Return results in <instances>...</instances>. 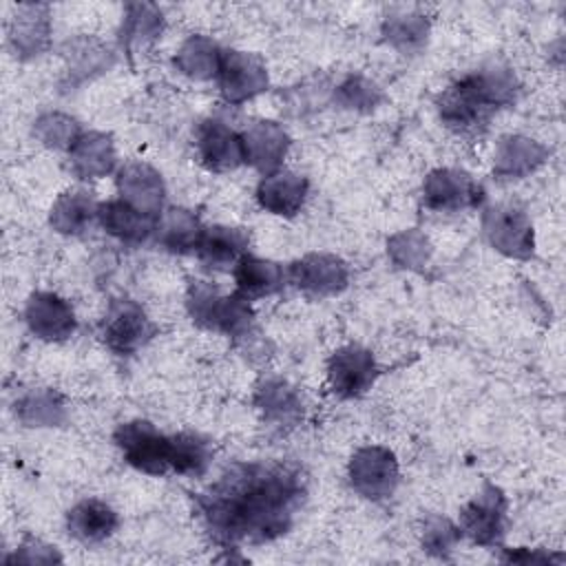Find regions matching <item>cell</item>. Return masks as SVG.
I'll return each mask as SVG.
<instances>
[{
	"mask_svg": "<svg viewBox=\"0 0 566 566\" xmlns=\"http://www.w3.org/2000/svg\"><path fill=\"white\" fill-rule=\"evenodd\" d=\"M24 321L29 329L42 340H64L75 329V316L71 305L53 292L31 294Z\"/></svg>",
	"mask_w": 566,
	"mask_h": 566,
	"instance_id": "cell-14",
	"label": "cell"
},
{
	"mask_svg": "<svg viewBox=\"0 0 566 566\" xmlns=\"http://www.w3.org/2000/svg\"><path fill=\"white\" fill-rule=\"evenodd\" d=\"M97 208L99 203H95L88 192H64L51 210V226L62 234H80L97 219Z\"/></svg>",
	"mask_w": 566,
	"mask_h": 566,
	"instance_id": "cell-24",
	"label": "cell"
},
{
	"mask_svg": "<svg viewBox=\"0 0 566 566\" xmlns=\"http://www.w3.org/2000/svg\"><path fill=\"white\" fill-rule=\"evenodd\" d=\"M219 91L226 102L241 104L268 86V73L261 60L245 51H221L219 57Z\"/></svg>",
	"mask_w": 566,
	"mask_h": 566,
	"instance_id": "cell-7",
	"label": "cell"
},
{
	"mask_svg": "<svg viewBox=\"0 0 566 566\" xmlns=\"http://www.w3.org/2000/svg\"><path fill=\"white\" fill-rule=\"evenodd\" d=\"M307 195V179L290 172L276 170L265 175L256 188V199L263 210L281 217H294L305 201Z\"/></svg>",
	"mask_w": 566,
	"mask_h": 566,
	"instance_id": "cell-20",
	"label": "cell"
},
{
	"mask_svg": "<svg viewBox=\"0 0 566 566\" xmlns=\"http://www.w3.org/2000/svg\"><path fill=\"white\" fill-rule=\"evenodd\" d=\"M201 232H203V226L199 223V219L184 208H170L164 217H159V223H157L159 243L175 254L195 252L199 245Z\"/></svg>",
	"mask_w": 566,
	"mask_h": 566,
	"instance_id": "cell-23",
	"label": "cell"
},
{
	"mask_svg": "<svg viewBox=\"0 0 566 566\" xmlns=\"http://www.w3.org/2000/svg\"><path fill=\"white\" fill-rule=\"evenodd\" d=\"M256 405L268 420L287 422L301 413V398L283 380H268L256 391Z\"/></svg>",
	"mask_w": 566,
	"mask_h": 566,
	"instance_id": "cell-27",
	"label": "cell"
},
{
	"mask_svg": "<svg viewBox=\"0 0 566 566\" xmlns=\"http://www.w3.org/2000/svg\"><path fill=\"white\" fill-rule=\"evenodd\" d=\"M287 283L312 294L329 296L345 290L349 281V270L343 259L334 254H307L285 268Z\"/></svg>",
	"mask_w": 566,
	"mask_h": 566,
	"instance_id": "cell-10",
	"label": "cell"
},
{
	"mask_svg": "<svg viewBox=\"0 0 566 566\" xmlns=\"http://www.w3.org/2000/svg\"><path fill=\"white\" fill-rule=\"evenodd\" d=\"M241 139L245 164H252L259 172H263V177L279 170L290 146L287 133L274 122L252 124L241 133Z\"/></svg>",
	"mask_w": 566,
	"mask_h": 566,
	"instance_id": "cell-15",
	"label": "cell"
},
{
	"mask_svg": "<svg viewBox=\"0 0 566 566\" xmlns=\"http://www.w3.org/2000/svg\"><path fill=\"white\" fill-rule=\"evenodd\" d=\"M546 150L539 148L533 139H524V137H509L502 142L500 153H497V172L502 175H524L528 170H533L542 159H544Z\"/></svg>",
	"mask_w": 566,
	"mask_h": 566,
	"instance_id": "cell-28",
	"label": "cell"
},
{
	"mask_svg": "<svg viewBox=\"0 0 566 566\" xmlns=\"http://www.w3.org/2000/svg\"><path fill=\"white\" fill-rule=\"evenodd\" d=\"M248 234L232 226H210L203 228L195 254L208 270H230L248 254Z\"/></svg>",
	"mask_w": 566,
	"mask_h": 566,
	"instance_id": "cell-17",
	"label": "cell"
},
{
	"mask_svg": "<svg viewBox=\"0 0 566 566\" xmlns=\"http://www.w3.org/2000/svg\"><path fill=\"white\" fill-rule=\"evenodd\" d=\"M115 444L124 460L148 475H164L170 471V436H164L148 420H130L115 429Z\"/></svg>",
	"mask_w": 566,
	"mask_h": 566,
	"instance_id": "cell-4",
	"label": "cell"
},
{
	"mask_svg": "<svg viewBox=\"0 0 566 566\" xmlns=\"http://www.w3.org/2000/svg\"><path fill=\"white\" fill-rule=\"evenodd\" d=\"M212 460V447L199 433L170 436V471L179 475H201Z\"/></svg>",
	"mask_w": 566,
	"mask_h": 566,
	"instance_id": "cell-25",
	"label": "cell"
},
{
	"mask_svg": "<svg viewBox=\"0 0 566 566\" xmlns=\"http://www.w3.org/2000/svg\"><path fill=\"white\" fill-rule=\"evenodd\" d=\"M97 221L115 239L124 243H142L157 230L159 217H150L124 199H113L99 203Z\"/></svg>",
	"mask_w": 566,
	"mask_h": 566,
	"instance_id": "cell-18",
	"label": "cell"
},
{
	"mask_svg": "<svg viewBox=\"0 0 566 566\" xmlns=\"http://www.w3.org/2000/svg\"><path fill=\"white\" fill-rule=\"evenodd\" d=\"M460 535H462V531L458 526H453L449 520H444V517H429L424 522L422 544H424V548L429 553L442 555V553H447L458 542Z\"/></svg>",
	"mask_w": 566,
	"mask_h": 566,
	"instance_id": "cell-32",
	"label": "cell"
},
{
	"mask_svg": "<svg viewBox=\"0 0 566 566\" xmlns=\"http://www.w3.org/2000/svg\"><path fill=\"white\" fill-rule=\"evenodd\" d=\"M504 520L506 497L497 486L486 482L482 491L460 511V531L475 544L493 546L504 533Z\"/></svg>",
	"mask_w": 566,
	"mask_h": 566,
	"instance_id": "cell-8",
	"label": "cell"
},
{
	"mask_svg": "<svg viewBox=\"0 0 566 566\" xmlns=\"http://www.w3.org/2000/svg\"><path fill=\"white\" fill-rule=\"evenodd\" d=\"M387 38L391 42H398V38L405 42L402 46H409L413 42H422V35L427 33V27L422 20H418V15H402L398 20H389L387 22Z\"/></svg>",
	"mask_w": 566,
	"mask_h": 566,
	"instance_id": "cell-34",
	"label": "cell"
},
{
	"mask_svg": "<svg viewBox=\"0 0 566 566\" xmlns=\"http://www.w3.org/2000/svg\"><path fill=\"white\" fill-rule=\"evenodd\" d=\"M424 206L431 210L455 212L462 208L478 206L484 199V190L467 172L440 168L429 172L422 186Z\"/></svg>",
	"mask_w": 566,
	"mask_h": 566,
	"instance_id": "cell-11",
	"label": "cell"
},
{
	"mask_svg": "<svg viewBox=\"0 0 566 566\" xmlns=\"http://www.w3.org/2000/svg\"><path fill=\"white\" fill-rule=\"evenodd\" d=\"M515 97V77L509 69L489 66L453 82L438 102L442 122L455 133L469 135L486 128L491 115Z\"/></svg>",
	"mask_w": 566,
	"mask_h": 566,
	"instance_id": "cell-2",
	"label": "cell"
},
{
	"mask_svg": "<svg viewBox=\"0 0 566 566\" xmlns=\"http://www.w3.org/2000/svg\"><path fill=\"white\" fill-rule=\"evenodd\" d=\"M71 168L82 179L104 177L115 166V148L106 133H80L69 148Z\"/></svg>",
	"mask_w": 566,
	"mask_h": 566,
	"instance_id": "cell-22",
	"label": "cell"
},
{
	"mask_svg": "<svg viewBox=\"0 0 566 566\" xmlns=\"http://www.w3.org/2000/svg\"><path fill=\"white\" fill-rule=\"evenodd\" d=\"M192 321L206 329L239 336L250 327L252 310L250 303L239 294H221L206 281H192L186 296Z\"/></svg>",
	"mask_w": 566,
	"mask_h": 566,
	"instance_id": "cell-3",
	"label": "cell"
},
{
	"mask_svg": "<svg viewBox=\"0 0 566 566\" xmlns=\"http://www.w3.org/2000/svg\"><path fill=\"white\" fill-rule=\"evenodd\" d=\"M352 486L369 500H385L398 484V462L385 447L358 449L349 462Z\"/></svg>",
	"mask_w": 566,
	"mask_h": 566,
	"instance_id": "cell-6",
	"label": "cell"
},
{
	"mask_svg": "<svg viewBox=\"0 0 566 566\" xmlns=\"http://www.w3.org/2000/svg\"><path fill=\"white\" fill-rule=\"evenodd\" d=\"M119 524L117 513L102 500L86 497L77 502L66 515L69 535L82 544H99L115 533Z\"/></svg>",
	"mask_w": 566,
	"mask_h": 566,
	"instance_id": "cell-21",
	"label": "cell"
},
{
	"mask_svg": "<svg viewBox=\"0 0 566 566\" xmlns=\"http://www.w3.org/2000/svg\"><path fill=\"white\" fill-rule=\"evenodd\" d=\"M197 153L201 164L212 172L234 170L245 164L241 135L219 119H206L199 124Z\"/></svg>",
	"mask_w": 566,
	"mask_h": 566,
	"instance_id": "cell-12",
	"label": "cell"
},
{
	"mask_svg": "<svg viewBox=\"0 0 566 566\" xmlns=\"http://www.w3.org/2000/svg\"><path fill=\"white\" fill-rule=\"evenodd\" d=\"M135 7V15L126 18V42L133 38H144V35H153L159 27V13L155 11V7L150 4H133Z\"/></svg>",
	"mask_w": 566,
	"mask_h": 566,
	"instance_id": "cell-33",
	"label": "cell"
},
{
	"mask_svg": "<svg viewBox=\"0 0 566 566\" xmlns=\"http://www.w3.org/2000/svg\"><path fill=\"white\" fill-rule=\"evenodd\" d=\"M484 232L491 245L509 256H528L533 252V228L524 212L511 206L491 208L484 217Z\"/></svg>",
	"mask_w": 566,
	"mask_h": 566,
	"instance_id": "cell-13",
	"label": "cell"
},
{
	"mask_svg": "<svg viewBox=\"0 0 566 566\" xmlns=\"http://www.w3.org/2000/svg\"><path fill=\"white\" fill-rule=\"evenodd\" d=\"M20 418L29 427H44V424H55L62 418V405L57 402L55 394L51 391H33L15 405Z\"/></svg>",
	"mask_w": 566,
	"mask_h": 566,
	"instance_id": "cell-29",
	"label": "cell"
},
{
	"mask_svg": "<svg viewBox=\"0 0 566 566\" xmlns=\"http://www.w3.org/2000/svg\"><path fill=\"white\" fill-rule=\"evenodd\" d=\"M305 493L303 471L294 464L237 462L195 493V509L217 544H263L290 531Z\"/></svg>",
	"mask_w": 566,
	"mask_h": 566,
	"instance_id": "cell-1",
	"label": "cell"
},
{
	"mask_svg": "<svg viewBox=\"0 0 566 566\" xmlns=\"http://www.w3.org/2000/svg\"><path fill=\"white\" fill-rule=\"evenodd\" d=\"M35 130L42 137V142L53 148H71L73 142L80 137V128L75 119L64 117L60 113L44 115L42 119H38Z\"/></svg>",
	"mask_w": 566,
	"mask_h": 566,
	"instance_id": "cell-31",
	"label": "cell"
},
{
	"mask_svg": "<svg viewBox=\"0 0 566 566\" xmlns=\"http://www.w3.org/2000/svg\"><path fill=\"white\" fill-rule=\"evenodd\" d=\"M219 57H221V51L217 49L214 42L206 38H190L177 53L175 64L181 69V73L197 80H206L217 75Z\"/></svg>",
	"mask_w": 566,
	"mask_h": 566,
	"instance_id": "cell-26",
	"label": "cell"
},
{
	"mask_svg": "<svg viewBox=\"0 0 566 566\" xmlns=\"http://www.w3.org/2000/svg\"><path fill=\"white\" fill-rule=\"evenodd\" d=\"M332 391L340 398L363 396L378 376V365L369 349L360 345H345L336 349L327 363Z\"/></svg>",
	"mask_w": 566,
	"mask_h": 566,
	"instance_id": "cell-9",
	"label": "cell"
},
{
	"mask_svg": "<svg viewBox=\"0 0 566 566\" xmlns=\"http://www.w3.org/2000/svg\"><path fill=\"white\" fill-rule=\"evenodd\" d=\"M38 11H42V7H22L15 29L11 31L15 49L27 51L31 55H38V51L46 42V31L38 29V24H46V15H38Z\"/></svg>",
	"mask_w": 566,
	"mask_h": 566,
	"instance_id": "cell-30",
	"label": "cell"
},
{
	"mask_svg": "<svg viewBox=\"0 0 566 566\" xmlns=\"http://www.w3.org/2000/svg\"><path fill=\"white\" fill-rule=\"evenodd\" d=\"M232 276L237 285L234 294H239L248 303L276 294L287 283L283 265L254 254H243L232 268Z\"/></svg>",
	"mask_w": 566,
	"mask_h": 566,
	"instance_id": "cell-16",
	"label": "cell"
},
{
	"mask_svg": "<svg viewBox=\"0 0 566 566\" xmlns=\"http://www.w3.org/2000/svg\"><path fill=\"white\" fill-rule=\"evenodd\" d=\"M155 323L130 298L113 301L102 321V338L117 356H133L155 336Z\"/></svg>",
	"mask_w": 566,
	"mask_h": 566,
	"instance_id": "cell-5",
	"label": "cell"
},
{
	"mask_svg": "<svg viewBox=\"0 0 566 566\" xmlns=\"http://www.w3.org/2000/svg\"><path fill=\"white\" fill-rule=\"evenodd\" d=\"M117 188L124 201L150 217H159L164 203V181L150 166L135 161L126 164L117 175Z\"/></svg>",
	"mask_w": 566,
	"mask_h": 566,
	"instance_id": "cell-19",
	"label": "cell"
},
{
	"mask_svg": "<svg viewBox=\"0 0 566 566\" xmlns=\"http://www.w3.org/2000/svg\"><path fill=\"white\" fill-rule=\"evenodd\" d=\"M340 91H343V95H345V104L347 106H360V104H365V106H369L365 99H363V95L367 97V99H374L376 102V88L371 86V84H367V82H363L360 77H352L345 86H340Z\"/></svg>",
	"mask_w": 566,
	"mask_h": 566,
	"instance_id": "cell-35",
	"label": "cell"
}]
</instances>
